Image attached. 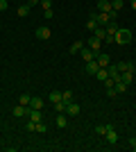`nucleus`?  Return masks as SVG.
I'll return each mask as SVG.
<instances>
[{
	"mask_svg": "<svg viewBox=\"0 0 136 152\" xmlns=\"http://www.w3.org/2000/svg\"><path fill=\"white\" fill-rule=\"evenodd\" d=\"M129 41H132V30H127V27H118V32H116V43L127 45Z\"/></svg>",
	"mask_w": 136,
	"mask_h": 152,
	"instance_id": "obj_1",
	"label": "nucleus"
},
{
	"mask_svg": "<svg viewBox=\"0 0 136 152\" xmlns=\"http://www.w3.org/2000/svg\"><path fill=\"white\" fill-rule=\"evenodd\" d=\"M104 141H107L109 145H116L118 143V132L113 129V125H109V129H107V134H104Z\"/></svg>",
	"mask_w": 136,
	"mask_h": 152,
	"instance_id": "obj_2",
	"label": "nucleus"
},
{
	"mask_svg": "<svg viewBox=\"0 0 136 152\" xmlns=\"http://www.w3.org/2000/svg\"><path fill=\"white\" fill-rule=\"evenodd\" d=\"M86 45H89V48H91V50H93V52H102V50H100V45H102V41H100V39H97V37H89V41H86Z\"/></svg>",
	"mask_w": 136,
	"mask_h": 152,
	"instance_id": "obj_3",
	"label": "nucleus"
},
{
	"mask_svg": "<svg viewBox=\"0 0 136 152\" xmlns=\"http://www.w3.org/2000/svg\"><path fill=\"white\" fill-rule=\"evenodd\" d=\"M79 111H82V107H79L77 102H68L66 104V114L68 116H79Z\"/></svg>",
	"mask_w": 136,
	"mask_h": 152,
	"instance_id": "obj_4",
	"label": "nucleus"
},
{
	"mask_svg": "<svg viewBox=\"0 0 136 152\" xmlns=\"http://www.w3.org/2000/svg\"><path fill=\"white\" fill-rule=\"evenodd\" d=\"M27 116H30V121H32V123H41V121H43V111H41V109H30Z\"/></svg>",
	"mask_w": 136,
	"mask_h": 152,
	"instance_id": "obj_5",
	"label": "nucleus"
},
{
	"mask_svg": "<svg viewBox=\"0 0 136 152\" xmlns=\"http://www.w3.org/2000/svg\"><path fill=\"white\" fill-rule=\"evenodd\" d=\"M116 68H118V73H125V70L134 73V70H136V66H134L132 61H120V64H116Z\"/></svg>",
	"mask_w": 136,
	"mask_h": 152,
	"instance_id": "obj_6",
	"label": "nucleus"
},
{
	"mask_svg": "<svg viewBox=\"0 0 136 152\" xmlns=\"http://www.w3.org/2000/svg\"><path fill=\"white\" fill-rule=\"evenodd\" d=\"M27 111H30V107H25V104H16V107H14V116H16V118H25Z\"/></svg>",
	"mask_w": 136,
	"mask_h": 152,
	"instance_id": "obj_7",
	"label": "nucleus"
},
{
	"mask_svg": "<svg viewBox=\"0 0 136 152\" xmlns=\"http://www.w3.org/2000/svg\"><path fill=\"white\" fill-rule=\"evenodd\" d=\"M82 57H84V61H93V59L97 57V52H93L89 45H84V48H82Z\"/></svg>",
	"mask_w": 136,
	"mask_h": 152,
	"instance_id": "obj_8",
	"label": "nucleus"
},
{
	"mask_svg": "<svg viewBox=\"0 0 136 152\" xmlns=\"http://www.w3.org/2000/svg\"><path fill=\"white\" fill-rule=\"evenodd\" d=\"M36 39H41V41L50 39V27H48V25H41L39 30H36Z\"/></svg>",
	"mask_w": 136,
	"mask_h": 152,
	"instance_id": "obj_9",
	"label": "nucleus"
},
{
	"mask_svg": "<svg viewBox=\"0 0 136 152\" xmlns=\"http://www.w3.org/2000/svg\"><path fill=\"white\" fill-rule=\"evenodd\" d=\"M111 20H113V18H111L109 14H104V12H97V23H100L102 27H107V25L111 23Z\"/></svg>",
	"mask_w": 136,
	"mask_h": 152,
	"instance_id": "obj_10",
	"label": "nucleus"
},
{
	"mask_svg": "<svg viewBox=\"0 0 136 152\" xmlns=\"http://www.w3.org/2000/svg\"><path fill=\"white\" fill-rule=\"evenodd\" d=\"M95 61L100 64V68H107V66H109V55H102V52H97V57H95Z\"/></svg>",
	"mask_w": 136,
	"mask_h": 152,
	"instance_id": "obj_11",
	"label": "nucleus"
},
{
	"mask_svg": "<svg viewBox=\"0 0 136 152\" xmlns=\"http://www.w3.org/2000/svg\"><path fill=\"white\" fill-rule=\"evenodd\" d=\"M97 70H100V64H97L95 59H93V61H86V73H89V75H95Z\"/></svg>",
	"mask_w": 136,
	"mask_h": 152,
	"instance_id": "obj_12",
	"label": "nucleus"
},
{
	"mask_svg": "<svg viewBox=\"0 0 136 152\" xmlns=\"http://www.w3.org/2000/svg\"><path fill=\"white\" fill-rule=\"evenodd\" d=\"M30 109H43V98L32 95V100H30Z\"/></svg>",
	"mask_w": 136,
	"mask_h": 152,
	"instance_id": "obj_13",
	"label": "nucleus"
},
{
	"mask_svg": "<svg viewBox=\"0 0 136 152\" xmlns=\"http://www.w3.org/2000/svg\"><path fill=\"white\" fill-rule=\"evenodd\" d=\"M97 12L111 14V2H107V0H97Z\"/></svg>",
	"mask_w": 136,
	"mask_h": 152,
	"instance_id": "obj_14",
	"label": "nucleus"
},
{
	"mask_svg": "<svg viewBox=\"0 0 136 152\" xmlns=\"http://www.w3.org/2000/svg\"><path fill=\"white\" fill-rule=\"evenodd\" d=\"M120 80H123L127 86L132 84V80H134V73H129V70H125V73H120Z\"/></svg>",
	"mask_w": 136,
	"mask_h": 152,
	"instance_id": "obj_15",
	"label": "nucleus"
},
{
	"mask_svg": "<svg viewBox=\"0 0 136 152\" xmlns=\"http://www.w3.org/2000/svg\"><path fill=\"white\" fill-rule=\"evenodd\" d=\"M104 30H107V34H111V37H116V32H118V23L116 20H111L109 25L104 27Z\"/></svg>",
	"mask_w": 136,
	"mask_h": 152,
	"instance_id": "obj_16",
	"label": "nucleus"
},
{
	"mask_svg": "<svg viewBox=\"0 0 136 152\" xmlns=\"http://www.w3.org/2000/svg\"><path fill=\"white\" fill-rule=\"evenodd\" d=\"M30 100H32V95H30V93H20V95H18V104L30 107Z\"/></svg>",
	"mask_w": 136,
	"mask_h": 152,
	"instance_id": "obj_17",
	"label": "nucleus"
},
{
	"mask_svg": "<svg viewBox=\"0 0 136 152\" xmlns=\"http://www.w3.org/2000/svg\"><path fill=\"white\" fill-rule=\"evenodd\" d=\"M95 77H97V80H100V82H104V80L109 77V70H107V68H100V70H97V73H95Z\"/></svg>",
	"mask_w": 136,
	"mask_h": 152,
	"instance_id": "obj_18",
	"label": "nucleus"
},
{
	"mask_svg": "<svg viewBox=\"0 0 136 152\" xmlns=\"http://www.w3.org/2000/svg\"><path fill=\"white\" fill-rule=\"evenodd\" d=\"M30 9H32L30 5H20V7H18V16H20V18H23V16H27V14H30Z\"/></svg>",
	"mask_w": 136,
	"mask_h": 152,
	"instance_id": "obj_19",
	"label": "nucleus"
},
{
	"mask_svg": "<svg viewBox=\"0 0 136 152\" xmlns=\"http://www.w3.org/2000/svg\"><path fill=\"white\" fill-rule=\"evenodd\" d=\"M82 48H84V43H82V41H75V43L71 45V52L73 55H75V52H82Z\"/></svg>",
	"mask_w": 136,
	"mask_h": 152,
	"instance_id": "obj_20",
	"label": "nucleus"
},
{
	"mask_svg": "<svg viewBox=\"0 0 136 152\" xmlns=\"http://www.w3.org/2000/svg\"><path fill=\"white\" fill-rule=\"evenodd\" d=\"M66 125H68V118H66L64 114H59L57 116V127H66Z\"/></svg>",
	"mask_w": 136,
	"mask_h": 152,
	"instance_id": "obj_21",
	"label": "nucleus"
},
{
	"mask_svg": "<svg viewBox=\"0 0 136 152\" xmlns=\"http://www.w3.org/2000/svg\"><path fill=\"white\" fill-rule=\"evenodd\" d=\"M34 132H41V134H43V132H48L45 123H43V121H41V123H34Z\"/></svg>",
	"mask_w": 136,
	"mask_h": 152,
	"instance_id": "obj_22",
	"label": "nucleus"
},
{
	"mask_svg": "<svg viewBox=\"0 0 136 152\" xmlns=\"http://www.w3.org/2000/svg\"><path fill=\"white\" fill-rule=\"evenodd\" d=\"M55 111H57V114H66V102L64 100L57 102V104H55Z\"/></svg>",
	"mask_w": 136,
	"mask_h": 152,
	"instance_id": "obj_23",
	"label": "nucleus"
},
{
	"mask_svg": "<svg viewBox=\"0 0 136 152\" xmlns=\"http://www.w3.org/2000/svg\"><path fill=\"white\" fill-rule=\"evenodd\" d=\"M116 91H118V93H125V91H127V84H125L123 80H118V82H116Z\"/></svg>",
	"mask_w": 136,
	"mask_h": 152,
	"instance_id": "obj_24",
	"label": "nucleus"
},
{
	"mask_svg": "<svg viewBox=\"0 0 136 152\" xmlns=\"http://www.w3.org/2000/svg\"><path fill=\"white\" fill-rule=\"evenodd\" d=\"M50 102H52V104H57V102H61V93H57V91H52V93H50Z\"/></svg>",
	"mask_w": 136,
	"mask_h": 152,
	"instance_id": "obj_25",
	"label": "nucleus"
},
{
	"mask_svg": "<svg viewBox=\"0 0 136 152\" xmlns=\"http://www.w3.org/2000/svg\"><path fill=\"white\" fill-rule=\"evenodd\" d=\"M95 37L100 39V41H104V37H107V30H104V27L100 25V27H97V30H95Z\"/></svg>",
	"mask_w": 136,
	"mask_h": 152,
	"instance_id": "obj_26",
	"label": "nucleus"
},
{
	"mask_svg": "<svg viewBox=\"0 0 136 152\" xmlns=\"http://www.w3.org/2000/svg\"><path fill=\"white\" fill-rule=\"evenodd\" d=\"M107 129H109V125H97V127H95V134H97V136H104V134H107Z\"/></svg>",
	"mask_w": 136,
	"mask_h": 152,
	"instance_id": "obj_27",
	"label": "nucleus"
},
{
	"mask_svg": "<svg viewBox=\"0 0 136 152\" xmlns=\"http://www.w3.org/2000/svg\"><path fill=\"white\" fill-rule=\"evenodd\" d=\"M61 100H64L66 104H68V102H73V93H71V91H64V93H61Z\"/></svg>",
	"mask_w": 136,
	"mask_h": 152,
	"instance_id": "obj_28",
	"label": "nucleus"
},
{
	"mask_svg": "<svg viewBox=\"0 0 136 152\" xmlns=\"http://www.w3.org/2000/svg\"><path fill=\"white\" fill-rule=\"evenodd\" d=\"M104 89H113V86H116V80H111V77H107V80H104Z\"/></svg>",
	"mask_w": 136,
	"mask_h": 152,
	"instance_id": "obj_29",
	"label": "nucleus"
},
{
	"mask_svg": "<svg viewBox=\"0 0 136 152\" xmlns=\"http://www.w3.org/2000/svg\"><path fill=\"white\" fill-rule=\"evenodd\" d=\"M41 7L43 9H52V0H41Z\"/></svg>",
	"mask_w": 136,
	"mask_h": 152,
	"instance_id": "obj_30",
	"label": "nucleus"
},
{
	"mask_svg": "<svg viewBox=\"0 0 136 152\" xmlns=\"http://www.w3.org/2000/svg\"><path fill=\"white\" fill-rule=\"evenodd\" d=\"M116 95H118L116 86H113V89H107V98H116Z\"/></svg>",
	"mask_w": 136,
	"mask_h": 152,
	"instance_id": "obj_31",
	"label": "nucleus"
},
{
	"mask_svg": "<svg viewBox=\"0 0 136 152\" xmlns=\"http://www.w3.org/2000/svg\"><path fill=\"white\" fill-rule=\"evenodd\" d=\"M104 43H116V37H111V34H107V37H104Z\"/></svg>",
	"mask_w": 136,
	"mask_h": 152,
	"instance_id": "obj_32",
	"label": "nucleus"
},
{
	"mask_svg": "<svg viewBox=\"0 0 136 152\" xmlns=\"http://www.w3.org/2000/svg\"><path fill=\"white\" fill-rule=\"evenodd\" d=\"M7 7H9V2H7V0H0V12H7Z\"/></svg>",
	"mask_w": 136,
	"mask_h": 152,
	"instance_id": "obj_33",
	"label": "nucleus"
},
{
	"mask_svg": "<svg viewBox=\"0 0 136 152\" xmlns=\"http://www.w3.org/2000/svg\"><path fill=\"white\" fill-rule=\"evenodd\" d=\"M43 18H52V9H43Z\"/></svg>",
	"mask_w": 136,
	"mask_h": 152,
	"instance_id": "obj_34",
	"label": "nucleus"
},
{
	"mask_svg": "<svg viewBox=\"0 0 136 152\" xmlns=\"http://www.w3.org/2000/svg\"><path fill=\"white\" fill-rule=\"evenodd\" d=\"M129 148H132V150L136 152V139H132V141H129Z\"/></svg>",
	"mask_w": 136,
	"mask_h": 152,
	"instance_id": "obj_35",
	"label": "nucleus"
},
{
	"mask_svg": "<svg viewBox=\"0 0 136 152\" xmlns=\"http://www.w3.org/2000/svg\"><path fill=\"white\" fill-rule=\"evenodd\" d=\"M36 2H41V0H27V5L32 7V5H36Z\"/></svg>",
	"mask_w": 136,
	"mask_h": 152,
	"instance_id": "obj_36",
	"label": "nucleus"
},
{
	"mask_svg": "<svg viewBox=\"0 0 136 152\" xmlns=\"http://www.w3.org/2000/svg\"><path fill=\"white\" fill-rule=\"evenodd\" d=\"M132 9H134V12H136V0H132Z\"/></svg>",
	"mask_w": 136,
	"mask_h": 152,
	"instance_id": "obj_37",
	"label": "nucleus"
},
{
	"mask_svg": "<svg viewBox=\"0 0 136 152\" xmlns=\"http://www.w3.org/2000/svg\"><path fill=\"white\" fill-rule=\"evenodd\" d=\"M134 139H136V132H134Z\"/></svg>",
	"mask_w": 136,
	"mask_h": 152,
	"instance_id": "obj_38",
	"label": "nucleus"
},
{
	"mask_svg": "<svg viewBox=\"0 0 136 152\" xmlns=\"http://www.w3.org/2000/svg\"><path fill=\"white\" fill-rule=\"evenodd\" d=\"M107 2H111V0H107Z\"/></svg>",
	"mask_w": 136,
	"mask_h": 152,
	"instance_id": "obj_39",
	"label": "nucleus"
},
{
	"mask_svg": "<svg viewBox=\"0 0 136 152\" xmlns=\"http://www.w3.org/2000/svg\"><path fill=\"white\" fill-rule=\"evenodd\" d=\"M95 2H97V0H95Z\"/></svg>",
	"mask_w": 136,
	"mask_h": 152,
	"instance_id": "obj_40",
	"label": "nucleus"
}]
</instances>
